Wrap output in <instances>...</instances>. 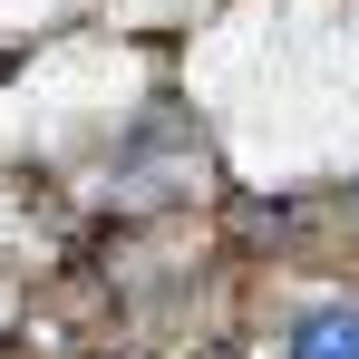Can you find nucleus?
<instances>
[{
	"instance_id": "nucleus-1",
	"label": "nucleus",
	"mask_w": 359,
	"mask_h": 359,
	"mask_svg": "<svg viewBox=\"0 0 359 359\" xmlns=\"http://www.w3.org/2000/svg\"><path fill=\"white\" fill-rule=\"evenodd\" d=\"M282 359H359V301H311L282 340Z\"/></svg>"
}]
</instances>
